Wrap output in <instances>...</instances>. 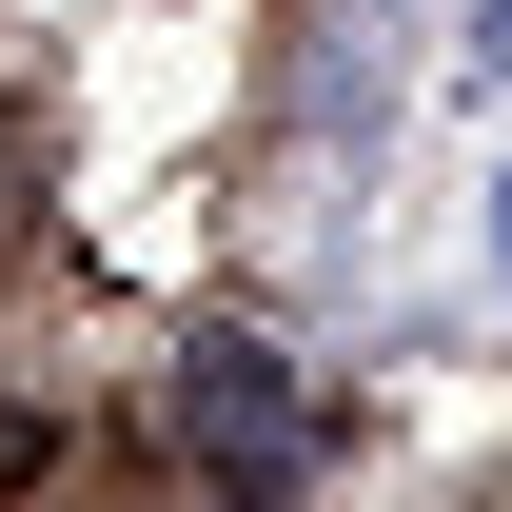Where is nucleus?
Here are the masks:
<instances>
[{
    "instance_id": "obj_1",
    "label": "nucleus",
    "mask_w": 512,
    "mask_h": 512,
    "mask_svg": "<svg viewBox=\"0 0 512 512\" xmlns=\"http://www.w3.org/2000/svg\"><path fill=\"white\" fill-rule=\"evenodd\" d=\"M178 414H197V453H217V493H237V512H276V493H296V453H316L256 335H197V375H178Z\"/></svg>"
},
{
    "instance_id": "obj_2",
    "label": "nucleus",
    "mask_w": 512,
    "mask_h": 512,
    "mask_svg": "<svg viewBox=\"0 0 512 512\" xmlns=\"http://www.w3.org/2000/svg\"><path fill=\"white\" fill-rule=\"evenodd\" d=\"M473 60H493V79H512V0H473Z\"/></svg>"
},
{
    "instance_id": "obj_3",
    "label": "nucleus",
    "mask_w": 512,
    "mask_h": 512,
    "mask_svg": "<svg viewBox=\"0 0 512 512\" xmlns=\"http://www.w3.org/2000/svg\"><path fill=\"white\" fill-rule=\"evenodd\" d=\"M493 256H512V197H493Z\"/></svg>"
}]
</instances>
